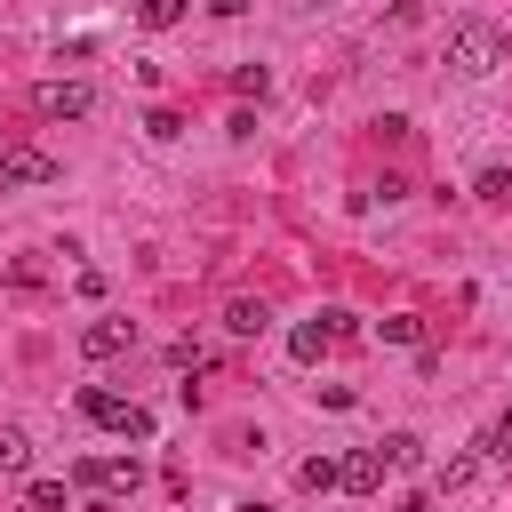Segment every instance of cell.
I'll list each match as a JSON object with an SVG mask.
<instances>
[{
	"mask_svg": "<svg viewBox=\"0 0 512 512\" xmlns=\"http://www.w3.org/2000/svg\"><path fill=\"white\" fill-rule=\"evenodd\" d=\"M448 64H456L464 80L496 72V64H504V32H496V24H456V32H448Z\"/></svg>",
	"mask_w": 512,
	"mask_h": 512,
	"instance_id": "obj_1",
	"label": "cell"
},
{
	"mask_svg": "<svg viewBox=\"0 0 512 512\" xmlns=\"http://www.w3.org/2000/svg\"><path fill=\"white\" fill-rule=\"evenodd\" d=\"M64 160L40 152V144H0V192H32V184H56Z\"/></svg>",
	"mask_w": 512,
	"mask_h": 512,
	"instance_id": "obj_2",
	"label": "cell"
},
{
	"mask_svg": "<svg viewBox=\"0 0 512 512\" xmlns=\"http://www.w3.org/2000/svg\"><path fill=\"white\" fill-rule=\"evenodd\" d=\"M80 416H96V424L120 432V440H152V416H144L136 400H120V392H96V384H88V392H80Z\"/></svg>",
	"mask_w": 512,
	"mask_h": 512,
	"instance_id": "obj_3",
	"label": "cell"
},
{
	"mask_svg": "<svg viewBox=\"0 0 512 512\" xmlns=\"http://www.w3.org/2000/svg\"><path fill=\"white\" fill-rule=\"evenodd\" d=\"M32 112H40V120H88V112H96V88H88V80H40V88H32Z\"/></svg>",
	"mask_w": 512,
	"mask_h": 512,
	"instance_id": "obj_4",
	"label": "cell"
},
{
	"mask_svg": "<svg viewBox=\"0 0 512 512\" xmlns=\"http://www.w3.org/2000/svg\"><path fill=\"white\" fill-rule=\"evenodd\" d=\"M336 488H352V496H376V488H384V448H360V456H344V464H336Z\"/></svg>",
	"mask_w": 512,
	"mask_h": 512,
	"instance_id": "obj_5",
	"label": "cell"
},
{
	"mask_svg": "<svg viewBox=\"0 0 512 512\" xmlns=\"http://www.w3.org/2000/svg\"><path fill=\"white\" fill-rule=\"evenodd\" d=\"M128 344H136L128 320H88V328H80V352H88V360H112V352H128Z\"/></svg>",
	"mask_w": 512,
	"mask_h": 512,
	"instance_id": "obj_6",
	"label": "cell"
},
{
	"mask_svg": "<svg viewBox=\"0 0 512 512\" xmlns=\"http://www.w3.org/2000/svg\"><path fill=\"white\" fill-rule=\"evenodd\" d=\"M80 480L120 496V488H136V480H144V464H128V456H88V464H80Z\"/></svg>",
	"mask_w": 512,
	"mask_h": 512,
	"instance_id": "obj_7",
	"label": "cell"
},
{
	"mask_svg": "<svg viewBox=\"0 0 512 512\" xmlns=\"http://www.w3.org/2000/svg\"><path fill=\"white\" fill-rule=\"evenodd\" d=\"M336 336H344V312H328V320H304V328L288 336V352H296V360H320Z\"/></svg>",
	"mask_w": 512,
	"mask_h": 512,
	"instance_id": "obj_8",
	"label": "cell"
},
{
	"mask_svg": "<svg viewBox=\"0 0 512 512\" xmlns=\"http://www.w3.org/2000/svg\"><path fill=\"white\" fill-rule=\"evenodd\" d=\"M224 328H232V336H264V328H272V304H264V296H232V304H224Z\"/></svg>",
	"mask_w": 512,
	"mask_h": 512,
	"instance_id": "obj_9",
	"label": "cell"
},
{
	"mask_svg": "<svg viewBox=\"0 0 512 512\" xmlns=\"http://www.w3.org/2000/svg\"><path fill=\"white\" fill-rule=\"evenodd\" d=\"M0 472L16 480V472H32V440L16 432V424H0Z\"/></svg>",
	"mask_w": 512,
	"mask_h": 512,
	"instance_id": "obj_10",
	"label": "cell"
},
{
	"mask_svg": "<svg viewBox=\"0 0 512 512\" xmlns=\"http://www.w3.org/2000/svg\"><path fill=\"white\" fill-rule=\"evenodd\" d=\"M296 488L328 496V488H336V464H328V456H304V464H296Z\"/></svg>",
	"mask_w": 512,
	"mask_h": 512,
	"instance_id": "obj_11",
	"label": "cell"
},
{
	"mask_svg": "<svg viewBox=\"0 0 512 512\" xmlns=\"http://www.w3.org/2000/svg\"><path fill=\"white\" fill-rule=\"evenodd\" d=\"M416 456H424L416 432H392V440H384V464H416Z\"/></svg>",
	"mask_w": 512,
	"mask_h": 512,
	"instance_id": "obj_12",
	"label": "cell"
},
{
	"mask_svg": "<svg viewBox=\"0 0 512 512\" xmlns=\"http://www.w3.org/2000/svg\"><path fill=\"white\" fill-rule=\"evenodd\" d=\"M24 496H32V512H64V480H32Z\"/></svg>",
	"mask_w": 512,
	"mask_h": 512,
	"instance_id": "obj_13",
	"label": "cell"
},
{
	"mask_svg": "<svg viewBox=\"0 0 512 512\" xmlns=\"http://www.w3.org/2000/svg\"><path fill=\"white\" fill-rule=\"evenodd\" d=\"M232 88H240V96H264V88H272V72H264V64H240V72H232Z\"/></svg>",
	"mask_w": 512,
	"mask_h": 512,
	"instance_id": "obj_14",
	"label": "cell"
},
{
	"mask_svg": "<svg viewBox=\"0 0 512 512\" xmlns=\"http://www.w3.org/2000/svg\"><path fill=\"white\" fill-rule=\"evenodd\" d=\"M472 192H480V200H512V176H504V168H480V184H472Z\"/></svg>",
	"mask_w": 512,
	"mask_h": 512,
	"instance_id": "obj_15",
	"label": "cell"
},
{
	"mask_svg": "<svg viewBox=\"0 0 512 512\" xmlns=\"http://www.w3.org/2000/svg\"><path fill=\"white\" fill-rule=\"evenodd\" d=\"M472 472H480V456H448V464H440V488H464Z\"/></svg>",
	"mask_w": 512,
	"mask_h": 512,
	"instance_id": "obj_16",
	"label": "cell"
},
{
	"mask_svg": "<svg viewBox=\"0 0 512 512\" xmlns=\"http://www.w3.org/2000/svg\"><path fill=\"white\" fill-rule=\"evenodd\" d=\"M176 16H184V0H144V24H152V32H168Z\"/></svg>",
	"mask_w": 512,
	"mask_h": 512,
	"instance_id": "obj_17",
	"label": "cell"
},
{
	"mask_svg": "<svg viewBox=\"0 0 512 512\" xmlns=\"http://www.w3.org/2000/svg\"><path fill=\"white\" fill-rule=\"evenodd\" d=\"M480 456H512V408H504V416H496V432H488V440H480Z\"/></svg>",
	"mask_w": 512,
	"mask_h": 512,
	"instance_id": "obj_18",
	"label": "cell"
},
{
	"mask_svg": "<svg viewBox=\"0 0 512 512\" xmlns=\"http://www.w3.org/2000/svg\"><path fill=\"white\" fill-rule=\"evenodd\" d=\"M376 336H384V344H416V336H424V328H416V320H408V312H400V320H384V328H376Z\"/></svg>",
	"mask_w": 512,
	"mask_h": 512,
	"instance_id": "obj_19",
	"label": "cell"
},
{
	"mask_svg": "<svg viewBox=\"0 0 512 512\" xmlns=\"http://www.w3.org/2000/svg\"><path fill=\"white\" fill-rule=\"evenodd\" d=\"M400 512H432V496H408V504H400Z\"/></svg>",
	"mask_w": 512,
	"mask_h": 512,
	"instance_id": "obj_20",
	"label": "cell"
},
{
	"mask_svg": "<svg viewBox=\"0 0 512 512\" xmlns=\"http://www.w3.org/2000/svg\"><path fill=\"white\" fill-rule=\"evenodd\" d=\"M208 8H224V16H232V8H248V0H208Z\"/></svg>",
	"mask_w": 512,
	"mask_h": 512,
	"instance_id": "obj_21",
	"label": "cell"
},
{
	"mask_svg": "<svg viewBox=\"0 0 512 512\" xmlns=\"http://www.w3.org/2000/svg\"><path fill=\"white\" fill-rule=\"evenodd\" d=\"M240 512H264V504H240Z\"/></svg>",
	"mask_w": 512,
	"mask_h": 512,
	"instance_id": "obj_22",
	"label": "cell"
}]
</instances>
